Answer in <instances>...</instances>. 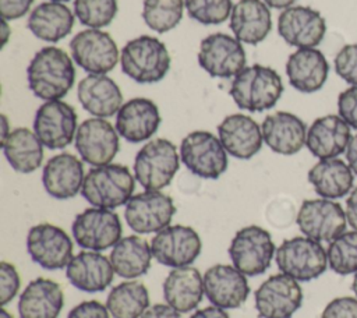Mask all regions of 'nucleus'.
I'll return each mask as SVG.
<instances>
[{
  "mask_svg": "<svg viewBox=\"0 0 357 318\" xmlns=\"http://www.w3.org/2000/svg\"><path fill=\"white\" fill-rule=\"evenodd\" d=\"M77 98L81 106L93 117H110L117 114L123 105L120 86L106 74H88L77 86Z\"/></svg>",
  "mask_w": 357,
  "mask_h": 318,
  "instance_id": "cd10ccee",
  "label": "nucleus"
},
{
  "mask_svg": "<svg viewBox=\"0 0 357 318\" xmlns=\"http://www.w3.org/2000/svg\"><path fill=\"white\" fill-rule=\"evenodd\" d=\"M74 18V13L66 4L46 1L29 13L26 25L38 39L56 43L73 31Z\"/></svg>",
  "mask_w": 357,
  "mask_h": 318,
  "instance_id": "473e14b6",
  "label": "nucleus"
},
{
  "mask_svg": "<svg viewBox=\"0 0 357 318\" xmlns=\"http://www.w3.org/2000/svg\"><path fill=\"white\" fill-rule=\"evenodd\" d=\"M1 21H3V22H1V24H3V25H1V26H3V29H1V32H3V39H1V47H4V46L7 45V42H8V36H10V31H11V29H10L8 24H7L8 21H6V20H1Z\"/></svg>",
  "mask_w": 357,
  "mask_h": 318,
  "instance_id": "5fc2aeb1",
  "label": "nucleus"
},
{
  "mask_svg": "<svg viewBox=\"0 0 357 318\" xmlns=\"http://www.w3.org/2000/svg\"><path fill=\"white\" fill-rule=\"evenodd\" d=\"M67 280L85 293L106 290L113 279L114 269L110 259L100 251H81L73 257L66 268Z\"/></svg>",
  "mask_w": 357,
  "mask_h": 318,
  "instance_id": "b1692460",
  "label": "nucleus"
},
{
  "mask_svg": "<svg viewBox=\"0 0 357 318\" xmlns=\"http://www.w3.org/2000/svg\"><path fill=\"white\" fill-rule=\"evenodd\" d=\"M110 312L106 304L98 300H86L73 307L67 318H109Z\"/></svg>",
  "mask_w": 357,
  "mask_h": 318,
  "instance_id": "a18cd8bd",
  "label": "nucleus"
},
{
  "mask_svg": "<svg viewBox=\"0 0 357 318\" xmlns=\"http://www.w3.org/2000/svg\"><path fill=\"white\" fill-rule=\"evenodd\" d=\"M26 80L36 98L45 102L60 100L74 85L75 67L63 49L45 46L31 59L26 67Z\"/></svg>",
  "mask_w": 357,
  "mask_h": 318,
  "instance_id": "f257e3e1",
  "label": "nucleus"
},
{
  "mask_svg": "<svg viewBox=\"0 0 357 318\" xmlns=\"http://www.w3.org/2000/svg\"><path fill=\"white\" fill-rule=\"evenodd\" d=\"M151 250L156 262L180 268L191 265L199 257L202 240L191 226L169 225L153 236Z\"/></svg>",
  "mask_w": 357,
  "mask_h": 318,
  "instance_id": "f3484780",
  "label": "nucleus"
},
{
  "mask_svg": "<svg viewBox=\"0 0 357 318\" xmlns=\"http://www.w3.org/2000/svg\"><path fill=\"white\" fill-rule=\"evenodd\" d=\"M254 303L259 318H291L303 304V289L291 276L276 273L259 285Z\"/></svg>",
  "mask_w": 357,
  "mask_h": 318,
  "instance_id": "dca6fc26",
  "label": "nucleus"
},
{
  "mask_svg": "<svg viewBox=\"0 0 357 318\" xmlns=\"http://www.w3.org/2000/svg\"><path fill=\"white\" fill-rule=\"evenodd\" d=\"M139 318H181V312L174 310L172 305L162 304H153L146 308V311Z\"/></svg>",
  "mask_w": 357,
  "mask_h": 318,
  "instance_id": "de8ad7c7",
  "label": "nucleus"
},
{
  "mask_svg": "<svg viewBox=\"0 0 357 318\" xmlns=\"http://www.w3.org/2000/svg\"><path fill=\"white\" fill-rule=\"evenodd\" d=\"M184 7V0H144L142 20L149 29L165 33L180 24Z\"/></svg>",
  "mask_w": 357,
  "mask_h": 318,
  "instance_id": "e433bc0d",
  "label": "nucleus"
},
{
  "mask_svg": "<svg viewBox=\"0 0 357 318\" xmlns=\"http://www.w3.org/2000/svg\"><path fill=\"white\" fill-rule=\"evenodd\" d=\"M188 17L204 25L222 24L231 14V0H184Z\"/></svg>",
  "mask_w": 357,
  "mask_h": 318,
  "instance_id": "ea45409f",
  "label": "nucleus"
},
{
  "mask_svg": "<svg viewBox=\"0 0 357 318\" xmlns=\"http://www.w3.org/2000/svg\"><path fill=\"white\" fill-rule=\"evenodd\" d=\"M180 159L195 176L219 179L227 169V152L219 137L205 130L188 132L180 144Z\"/></svg>",
  "mask_w": 357,
  "mask_h": 318,
  "instance_id": "6e6552de",
  "label": "nucleus"
},
{
  "mask_svg": "<svg viewBox=\"0 0 357 318\" xmlns=\"http://www.w3.org/2000/svg\"><path fill=\"white\" fill-rule=\"evenodd\" d=\"M162 121L156 103L148 98L124 102L116 114V130L123 139L138 144L149 139Z\"/></svg>",
  "mask_w": 357,
  "mask_h": 318,
  "instance_id": "412c9836",
  "label": "nucleus"
},
{
  "mask_svg": "<svg viewBox=\"0 0 357 318\" xmlns=\"http://www.w3.org/2000/svg\"><path fill=\"white\" fill-rule=\"evenodd\" d=\"M279 271L298 282L319 278L328 268V255L324 245L307 236L284 240L275 252Z\"/></svg>",
  "mask_w": 357,
  "mask_h": 318,
  "instance_id": "423d86ee",
  "label": "nucleus"
},
{
  "mask_svg": "<svg viewBox=\"0 0 357 318\" xmlns=\"http://www.w3.org/2000/svg\"><path fill=\"white\" fill-rule=\"evenodd\" d=\"M326 32V22L321 13L308 6H291L278 17V33L298 49L318 46Z\"/></svg>",
  "mask_w": 357,
  "mask_h": 318,
  "instance_id": "6ab92c4d",
  "label": "nucleus"
},
{
  "mask_svg": "<svg viewBox=\"0 0 357 318\" xmlns=\"http://www.w3.org/2000/svg\"><path fill=\"white\" fill-rule=\"evenodd\" d=\"M296 222L304 236L319 243H331L346 232L347 218L339 202L326 198H315L301 202Z\"/></svg>",
  "mask_w": 357,
  "mask_h": 318,
  "instance_id": "f8f14e48",
  "label": "nucleus"
},
{
  "mask_svg": "<svg viewBox=\"0 0 357 318\" xmlns=\"http://www.w3.org/2000/svg\"><path fill=\"white\" fill-rule=\"evenodd\" d=\"M314 191L326 199H337L347 195L354 184V173L339 158L319 159L307 174Z\"/></svg>",
  "mask_w": 357,
  "mask_h": 318,
  "instance_id": "2f4dec72",
  "label": "nucleus"
},
{
  "mask_svg": "<svg viewBox=\"0 0 357 318\" xmlns=\"http://www.w3.org/2000/svg\"><path fill=\"white\" fill-rule=\"evenodd\" d=\"M177 146L166 138L149 139L137 152L134 159V177L145 190L167 187L180 167Z\"/></svg>",
  "mask_w": 357,
  "mask_h": 318,
  "instance_id": "39448f33",
  "label": "nucleus"
},
{
  "mask_svg": "<svg viewBox=\"0 0 357 318\" xmlns=\"http://www.w3.org/2000/svg\"><path fill=\"white\" fill-rule=\"evenodd\" d=\"M346 159L347 165L353 170V173L357 176V134L351 135V139L346 149Z\"/></svg>",
  "mask_w": 357,
  "mask_h": 318,
  "instance_id": "3c124183",
  "label": "nucleus"
},
{
  "mask_svg": "<svg viewBox=\"0 0 357 318\" xmlns=\"http://www.w3.org/2000/svg\"><path fill=\"white\" fill-rule=\"evenodd\" d=\"M74 144L82 162L93 167L112 163L120 148L116 127L102 117L84 120L77 128Z\"/></svg>",
  "mask_w": 357,
  "mask_h": 318,
  "instance_id": "a211bd4d",
  "label": "nucleus"
},
{
  "mask_svg": "<svg viewBox=\"0 0 357 318\" xmlns=\"http://www.w3.org/2000/svg\"><path fill=\"white\" fill-rule=\"evenodd\" d=\"M351 290H353L354 296L357 297V272H356V273H354V276H353V282H351Z\"/></svg>",
  "mask_w": 357,
  "mask_h": 318,
  "instance_id": "6e6d98bb",
  "label": "nucleus"
},
{
  "mask_svg": "<svg viewBox=\"0 0 357 318\" xmlns=\"http://www.w3.org/2000/svg\"><path fill=\"white\" fill-rule=\"evenodd\" d=\"M70 52L74 63L89 74H107L120 59L114 39L96 28L75 33L70 40Z\"/></svg>",
  "mask_w": 357,
  "mask_h": 318,
  "instance_id": "ddd939ff",
  "label": "nucleus"
},
{
  "mask_svg": "<svg viewBox=\"0 0 357 318\" xmlns=\"http://www.w3.org/2000/svg\"><path fill=\"white\" fill-rule=\"evenodd\" d=\"M268 7L271 8H278V10H284L287 7H291L297 0H262Z\"/></svg>",
  "mask_w": 357,
  "mask_h": 318,
  "instance_id": "603ef678",
  "label": "nucleus"
},
{
  "mask_svg": "<svg viewBox=\"0 0 357 318\" xmlns=\"http://www.w3.org/2000/svg\"><path fill=\"white\" fill-rule=\"evenodd\" d=\"M151 244L139 236L131 234L121 237L109 255L114 273L126 279H135L145 275L152 261Z\"/></svg>",
  "mask_w": 357,
  "mask_h": 318,
  "instance_id": "f704fd0d",
  "label": "nucleus"
},
{
  "mask_svg": "<svg viewBox=\"0 0 357 318\" xmlns=\"http://www.w3.org/2000/svg\"><path fill=\"white\" fill-rule=\"evenodd\" d=\"M21 286V278L17 271V268L3 261L0 264V304L1 307H6L7 303H10L18 293Z\"/></svg>",
  "mask_w": 357,
  "mask_h": 318,
  "instance_id": "79ce46f5",
  "label": "nucleus"
},
{
  "mask_svg": "<svg viewBox=\"0 0 357 318\" xmlns=\"http://www.w3.org/2000/svg\"><path fill=\"white\" fill-rule=\"evenodd\" d=\"M64 305L61 286L47 278L31 280L18 298L20 318H59Z\"/></svg>",
  "mask_w": 357,
  "mask_h": 318,
  "instance_id": "c85d7f7f",
  "label": "nucleus"
},
{
  "mask_svg": "<svg viewBox=\"0 0 357 318\" xmlns=\"http://www.w3.org/2000/svg\"><path fill=\"white\" fill-rule=\"evenodd\" d=\"M190 318H230L226 310L216 307V305H209L201 310H197Z\"/></svg>",
  "mask_w": 357,
  "mask_h": 318,
  "instance_id": "8fccbe9b",
  "label": "nucleus"
},
{
  "mask_svg": "<svg viewBox=\"0 0 357 318\" xmlns=\"http://www.w3.org/2000/svg\"><path fill=\"white\" fill-rule=\"evenodd\" d=\"M10 132L11 130L8 128V119L6 114H1V141H4Z\"/></svg>",
  "mask_w": 357,
  "mask_h": 318,
  "instance_id": "864d4df0",
  "label": "nucleus"
},
{
  "mask_svg": "<svg viewBox=\"0 0 357 318\" xmlns=\"http://www.w3.org/2000/svg\"><path fill=\"white\" fill-rule=\"evenodd\" d=\"M119 10L117 0H74V15L79 24L100 29L107 26Z\"/></svg>",
  "mask_w": 357,
  "mask_h": 318,
  "instance_id": "58836bf2",
  "label": "nucleus"
},
{
  "mask_svg": "<svg viewBox=\"0 0 357 318\" xmlns=\"http://www.w3.org/2000/svg\"><path fill=\"white\" fill-rule=\"evenodd\" d=\"M335 71L336 74L357 86V43L344 45L335 56Z\"/></svg>",
  "mask_w": 357,
  "mask_h": 318,
  "instance_id": "a19ab883",
  "label": "nucleus"
},
{
  "mask_svg": "<svg viewBox=\"0 0 357 318\" xmlns=\"http://www.w3.org/2000/svg\"><path fill=\"white\" fill-rule=\"evenodd\" d=\"M204 294V276L191 265L173 268L163 280L165 301L181 314L197 308Z\"/></svg>",
  "mask_w": 357,
  "mask_h": 318,
  "instance_id": "7c9ffc66",
  "label": "nucleus"
},
{
  "mask_svg": "<svg viewBox=\"0 0 357 318\" xmlns=\"http://www.w3.org/2000/svg\"><path fill=\"white\" fill-rule=\"evenodd\" d=\"M26 251L35 264L47 271L67 268L74 257L71 237L52 223H38L28 230Z\"/></svg>",
  "mask_w": 357,
  "mask_h": 318,
  "instance_id": "2eb2a0df",
  "label": "nucleus"
},
{
  "mask_svg": "<svg viewBox=\"0 0 357 318\" xmlns=\"http://www.w3.org/2000/svg\"><path fill=\"white\" fill-rule=\"evenodd\" d=\"M286 75L296 91L312 93L325 85L329 63L324 53L315 47L297 49L287 57Z\"/></svg>",
  "mask_w": 357,
  "mask_h": 318,
  "instance_id": "bb28decb",
  "label": "nucleus"
},
{
  "mask_svg": "<svg viewBox=\"0 0 357 318\" xmlns=\"http://www.w3.org/2000/svg\"><path fill=\"white\" fill-rule=\"evenodd\" d=\"M283 89L282 77L276 70L252 64L233 78L229 95L238 109L255 113L272 109L280 99Z\"/></svg>",
  "mask_w": 357,
  "mask_h": 318,
  "instance_id": "f03ea898",
  "label": "nucleus"
},
{
  "mask_svg": "<svg viewBox=\"0 0 357 318\" xmlns=\"http://www.w3.org/2000/svg\"><path fill=\"white\" fill-rule=\"evenodd\" d=\"M218 137L226 152L237 159H251L262 148V130L250 116L233 113L218 124Z\"/></svg>",
  "mask_w": 357,
  "mask_h": 318,
  "instance_id": "4be33fe9",
  "label": "nucleus"
},
{
  "mask_svg": "<svg viewBox=\"0 0 357 318\" xmlns=\"http://www.w3.org/2000/svg\"><path fill=\"white\" fill-rule=\"evenodd\" d=\"M230 29L241 43H261L272 29L269 7L262 0H238L231 8Z\"/></svg>",
  "mask_w": 357,
  "mask_h": 318,
  "instance_id": "c756f323",
  "label": "nucleus"
},
{
  "mask_svg": "<svg viewBox=\"0 0 357 318\" xmlns=\"http://www.w3.org/2000/svg\"><path fill=\"white\" fill-rule=\"evenodd\" d=\"M204 290L212 305L223 310L241 307L250 294L247 276L234 265L216 264L205 271Z\"/></svg>",
  "mask_w": 357,
  "mask_h": 318,
  "instance_id": "aec40b11",
  "label": "nucleus"
},
{
  "mask_svg": "<svg viewBox=\"0 0 357 318\" xmlns=\"http://www.w3.org/2000/svg\"><path fill=\"white\" fill-rule=\"evenodd\" d=\"M198 64L211 77L231 78L245 68L247 56L236 36L215 32L201 40Z\"/></svg>",
  "mask_w": 357,
  "mask_h": 318,
  "instance_id": "9b49d317",
  "label": "nucleus"
},
{
  "mask_svg": "<svg viewBox=\"0 0 357 318\" xmlns=\"http://www.w3.org/2000/svg\"><path fill=\"white\" fill-rule=\"evenodd\" d=\"M85 179L82 159L68 152L52 156L43 166L42 184L56 199H70L81 192Z\"/></svg>",
  "mask_w": 357,
  "mask_h": 318,
  "instance_id": "5701e85b",
  "label": "nucleus"
},
{
  "mask_svg": "<svg viewBox=\"0 0 357 318\" xmlns=\"http://www.w3.org/2000/svg\"><path fill=\"white\" fill-rule=\"evenodd\" d=\"M262 138L271 151L279 155H294L303 149L307 139V126L290 112L268 114L262 124Z\"/></svg>",
  "mask_w": 357,
  "mask_h": 318,
  "instance_id": "393cba45",
  "label": "nucleus"
},
{
  "mask_svg": "<svg viewBox=\"0 0 357 318\" xmlns=\"http://www.w3.org/2000/svg\"><path fill=\"white\" fill-rule=\"evenodd\" d=\"M231 264L245 276L262 275L271 266L276 247L271 233L257 225L238 229L229 245Z\"/></svg>",
  "mask_w": 357,
  "mask_h": 318,
  "instance_id": "0eeeda50",
  "label": "nucleus"
},
{
  "mask_svg": "<svg viewBox=\"0 0 357 318\" xmlns=\"http://www.w3.org/2000/svg\"><path fill=\"white\" fill-rule=\"evenodd\" d=\"M135 181V177L124 165L96 166L85 174L81 195L92 206L114 209L128 202L132 197Z\"/></svg>",
  "mask_w": 357,
  "mask_h": 318,
  "instance_id": "20e7f679",
  "label": "nucleus"
},
{
  "mask_svg": "<svg viewBox=\"0 0 357 318\" xmlns=\"http://www.w3.org/2000/svg\"><path fill=\"white\" fill-rule=\"evenodd\" d=\"M43 144L26 127H17L11 130L4 141H1L3 153L10 166L22 174L32 173L42 166Z\"/></svg>",
  "mask_w": 357,
  "mask_h": 318,
  "instance_id": "72a5a7b5",
  "label": "nucleus"
},
{
  "mask_svg": "<svg viewBox=\"0 0 357 318\" xmlns=\"http://www.w3.org/2000/svg\"><path fill=\"white\" fill-rule=\"evenodd\" d=\"M321 318H357V297L340 296L331 300Z\"/></svg>",
  "mask_w": 357,
  "mask_h": 318,
  "instance_id": "37998d69",
  "label": "nucleus"
},
{
  "mask_svg": "<svg viewBox=\"0 0 357 318\" xmlns=\"http://www.w3.org/2000/svg\"><path fill=\"white\" fill-rule=\"evenodd\" d=\"M346 218L353 230H357V187L353 188L346 199Z\"/></svg>",
  "mask_w": 357,
  "mask_h": 318,
  "instance_id": "09e8293b",
  "label": "nucleus"
},
{
  "mask_svg": "<svg viewBox=\"0 0 357 318\" xmlns=\"http://www.w3.org/2000/svg\"><path fill=\"white\" fill-rule=\"evenodd\" d=\"M176 213V205L167 194L145 190L132 195L124 208V219L138 234L158 233L167 227Z\"/></svg>",
  "mask_w": 357,
  "mask_h": 318,
  "instance_id": "9d476101",
  "label": "nucleus"
},
{
  "mask_svg": "<svg viewBox=\"0 0 357 318\" xmlns=\"http://www.w3.org/2000/svg\"><path fill=\"white\" fill-rule=\"evenodd\" d=\"M50 1H57V3H63V1H70V0H50Z\"/></svg>",
  "mask_w": 357,
  "mask_h": 318,
  "instance_id": "13d9d810",
  "label": "nucleus"
},
{
  "mask_svg": "<svg viewBox=\"0 0 357 318\" xmlns=\"http://www.w3.org/2000/svg\"><path fill=\"white\" fill-rule=\"evenodd\" d=\"M106 307L113 318H139L149 307V292L139 280H126L107 294Z\"/></svg>",
  "mask_w": 357,
  "mask_h": 318,
  "instance_id": "c9c22d12",
  "label": "nucleus"
},
{
  "mask_svg": "<svg viewBox=\"0 0 357 318\" xmlns=\"http://www.w3.org/2000/svg\"><path fill=\"white\" fill-rule=\"evenodd\" d=\"M328 266L337 275L357 272V230L343 232L326 248Z\"/></svg>",
  "mask_w": 357,
  "mask_h": 318,
  "instance_id": "4c0bfd02",
  "label": "nucleus"
},
{
  "mask_svg": "<svg viewBox=\"0 0 357 318\" xmlns=\"http://www.w3.org/2000/svg\"><path fill=\"white\" fill-rule=\"evenodd\" d=\"M350 128L339 114L321 116L308 127L305 146L318 159L337 158L347 149Z\"/></svg>",
  "mask_w": 357,
  "mask_h": 318,
  "instance_id": "a878e982",
  "label": "nucleus"
},
{
  "mask_svg": "<svg viewBox=\"0 0 357 318\" xmlns=\"http://www.w3.org/2000/svg\"><path fill=\"white\" fill-rule=\"evenodd\" d=\"M0 318H14L4 307H1V310H0Z\"/></svg>",
  "mask_w": 357,
  "mask_h": 318,
  "instance_id": "4d7b16f0",
  "label": "nucleus"
},
{
  "mask_svg": "<svg viewBox=\"0 0 357 318\" xmlns=\"http://www.w3.org/2000/svg\"><path fill=\"white\" fill-rule=\"evenodd\" d=\"M33 0H0L1 20L14 21L24 17L32 6Z\"/></svg>",
  "mask_w": 357,
  "mask_h": 318,
  "instance_id": "49530a36",
  "label": "nucleus"
},
{
  "mask_svg": "<svg viewBox=\"0 0 357 318\" xmlns=\"http://www.w3.org/2000/svg\"><path fill=\"white\" fill-rule=\"evenodd\" d=\"M121 71L138 84H155L170 70L166 45L155 36L141 35L128 40L120 53Z\"/></svg>",
  "mask_w": 357,
  "mask_h": 318,
  "instance_id": "7ed1b4c3",
  "label": "nucleus"
},
{
  "mask_svg": "<svg viewBox=\"0 0 357 318\" xmlns=\"http://www.w3.org/2000/svg\"><path fill=\"white\" fill-rule=\"evenodd\" d=\"M75 109L64 100L43 102L33 117V132L49 149H63L75 139L78 123Z\"/></svg>",
  "mask_w": 357,
  "mask_h": 318,
  "instance_id": "4468645a",
  "label": "nucleus"
},
{
  "mask_svg": "<svg viewBox=\"0 0 357 318\" xmlns=\"http://www.w3.org/2000/svg\"><path fill=\"white\" fill-rule=\"evenodd\" d=\"M75 243L89 251H105L113 247L123 234V225L116 212L105 208H86L71 225Z\"/></svg>",
  "mask_w": 357,
  "mask_h": 318,
  "instance_id": "1a4fd4ad",
  "label": "nucleus"
},
{
  "mask_svg": "<svg viewBox=\"0 0 357 318\" xmlns=\"http://www.w3.org/2000/svg\"><path fill=\"white\" fill-rule=\"evenodd\" d=\"M339 116L354 130H357V86L342 91L337 96Z\"/></svg>",
  "mask_w": 357,
  "mask_h": 318,
  "instance_id": "c03bdc74",
  "label": "nucleus"
}]
</instances>
